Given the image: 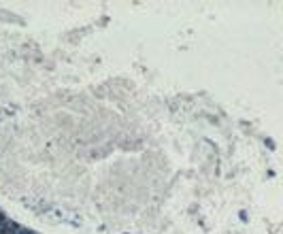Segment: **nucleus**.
<instances>
[{"label":"nucleus","mask_w":283,"mask_h":234,"mask_svg":"<svg viewBox=\"0 0 283 234\" xmlns=\"http://www.w3.org/2000/svg\"><path fill=\"white\" fill-rule=\"evenodd\" d=\"M5 234H32V232L26 230V228H22V226H17V224H9V228H7Z\"/></svg>","instance_id":"f257e3e1"},{"label":"nucleus","mask_w":283,"mask_h":234,"mask_svg":"<svg viewBox=\"0 0 283 234\" xmlns=\"http://www.w3.org/2000/svg\"><path fill=\"white\" fill-rule=\"evenodd\" d=\"M7 228H9V219L3 215V211H0V234H5Z\"/></svg>","instance_id":"f03ea898"}]
</instances>
